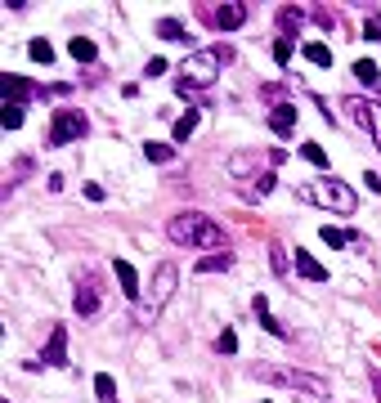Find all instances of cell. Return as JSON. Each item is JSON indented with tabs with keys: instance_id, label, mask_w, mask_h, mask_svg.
Segmentation results:
<instances>
[{
	"instance_id": "cell-12",
	"label": "cell",
	"mask_w": 381,
	"mask_h": 403,
	"mask_svg": "<svg viewBox=\"0 0 381 403\" xmlns=\"http://www.w3.org/2000/svg\"><path fill=\"white\" fill-rule=\"evenodd\" d=\"M41 363L45 368H68V328H63V323L50 332V345H45Z\"/></svg>"
},
{
	"instance_id": "cell-31",
	"label": "cell",
	"mask_w": 381,
	"mask_h": 403,
	"mask_svg": "<svg viewBox=\"0 0 381 403\" xmlns=\"http://www.w3.org/2000/svg\"><path fill=\"white\" fill-rule=\"evenodd\" d=\"M314 23H319V27H323V32H337V27H341V18H337V9H328V5H319V9H314Z\"/></svg>"
},
{
	"instance_id": "cell-27",
	"label": "cell",
	"mask_w": 381,
	"mask_h": 403,
	"mask_svg": "<svg viewBox=\"0 0 381 403\" xmlns=\"http://www.w3.org/2000/svg\"><path fill=\"white\" fill-rule=\"evenodd\" d=\"M319 238L332 247V251H341V247H355V233H341V229H332V224H323Z\"/></svg>"
},
{
	"instance_id": "cell-23",
	"label": "cell",
	"mask_w": 381,
	"mask_h": 403,
	"mask_svg": "<svg viewBox=\"0 0 381 403\" xmlns=\"http://www.w3.org/2000/svg\"><path fill=\"white\" fill-rule=\"evenodd\" d=\"M292 265H296V260H292V251H287V247H283V242H269V269H274V274H292Z\"/></svg>"
},
{
	"instance_id": "cell-1",
	"label": "cell",
	"mask_w": 381,
	"mask_h": 403,
	"mask_svg": "<svg viewBox=\"0 0 381 403\" xmlns=\"http://www.w3.org/2000/svg\"><path fill=\"white\" fill-rule=\"evenodd\" d=\"M166 238L175 247H188V251H229V233L220 224H215L211 215H202V211H179V215L166 220Z\"/></svg>"
},
{
	"instance_id": "cell-42",
	"label": "cell",
	"mask_w": 381,
	"mask_h": 403,
	"mask_svg": "<svg viewBox=\"0 0 381 403\" xmlns=\"http://www.w3.org/2000/svg\"><path fill=\"white\" fill-rule=\"evenodd\" d=\"M5 403H9V399H5Z\"/></svg>"
},
{
	"instance_id": "cell-5",
	"label": "cell",
	"mask_w": 381,
	"mask_h": 403,
	"mask_svg": "<svg viewBox=\"0 0 381 403\" xmlns=\"http://www.w3.org/2000/svg\"><path fill=\"white\" fill-rule=\"evenodd\" d=\"M251 377H256V381H269V386H283V390H305V395H314V399L328 395V381L314 377V372H301V368H274V363H256Z\"/></svg>"
},
{
	"instance_id": "cell-32",
	"label": "cell",
	"mask_w": 381,
	"mask_h": 403,
	"mask_svg": "<svg viewBox=\"0 0 381 403\" xmlns=\"http://www.w3.org/2000/svg\"><path fill=\"white\" fill-rule=\"evenodd\" d=\"M301 157L310 161V166H328V148H323V143H301Z\"/></svg>"
},
{
	"instance_id": "cell-36",
	"label": "cell",
	"mask_w": 381,
	"mask_h": 403,
	"mask_svg": "<svg viewBox=\"0 0 381 403\" xmlns=\"http://www.w3.org/2000/svg\"><path fill=\"white\" fill-rule=\"evenodd\" d=\"M364 41H381V14L364 18Z\"/></svg>"
},
{
	"instance_id": "cell-14",
	"label": "cell",
	"mask_w": 381,
	"mask_h": 403,
	"mask_svg": "<svg viewBox=\"0 0 381 403\" xmlns=\"http://www.w3.org/2000/svg\"><path fill=\"white\" fill-rule=\"evenodd\" d=\"M292 260H296V274L305 278V283H328V269L314 260L310 251H301V247H296V251H292Z\"/></svg>"
},
{
	"instance_id": "cell-20",
	"label": "cell",
	"mask_w": 381,
	"mask_h": 403,
	"mask_svg": "<svg viewBox=\"0 0 381 403\" xmlns=\"http://www.w3.org/2000/svg\"><path fill=\"white\" fill-rule=\"evenodd\" d=\"M233 269V251H211L197 260V274H229Z\"/></svg>"
},
{
	"instance_id": "cell-37",
	"label": "cell",
	"mask_w": 381,
	"mask_h": 403,
	"mask_svg": "<svg viewBox=\"0 0 381 403\" xmlns=\"http://www.w3.org/2000/svg\"><path fill=\"white\" fill-rule=\"evenodd\" d=\"M161 72H166V59H148L144 63V76H148V81H152V76H161Z\"/></svg>"
},
{
	"instance_id": "cell-15",
	"label": "cell",
	"mask_w": 381,
	"mask_h": 403,
	"mask_svg": "<svg viewBox=\"0 0 381 403\" xmlns=\"http://www.w3.org/2000/svg\"><path fill=\"white\" fill-rule=\"evenodd\" d=\"M260 166V152H238V157H229V175L242 184V179H251V170ZM260 175V170H256Z\"/></svg>"
},
{
	"instance_id": "cell-30",
	"label": "cell",
	"mask_w": 381,
	"mask_h": 403,
	"mask_svg": "<svg viewBox=\"0 0 381 403\" xmlns=\"http://www.w3.org/2000/svg\"><path fill=\"white\" fill-rule=\"evenodd\" d=\"M23 117H27L23 103H5V112H0V126H5V130H18V126H23Z\"/></svg>"
},
{
	"instance_id": "cell-35",
	"label": "cell",
	"mask_w": 381,
	"mask_h": 403,
	"mask_svg": "<svg viewBox=\"0 0 381 403\" xmlns=\"http://www.w3.org/2000/svg\"><path fill=\"white\" fill-rule=\"evenodd\" d=\"M72 94V85H36V99H63Z\"/></svg>"
},
{
	"instance_id": "cell-26",
	"label": "cell",
	"mask_w": 381,
	"mask_h": 403,
	"mask_svg": "<svg viewBox=\"0 0 381 403\" xmlns=\"http://www.w3.org/2000/svg\"><path fill=\"white\" fill-rule=\"evenodd\" d=\"M27 59H32V63H45V67H50V63H54V45H50V41H41V36H36V41H27Z\"/></svg>"
},
{
	"instance_id": "cell-33",
	"label": "cell",
	"mask_w": 381,
	"mask_h": 403,
	"mask_svg": "<svg viewBox=\"0 0 381 403\" xmlns=\"http://www.w3.org/2000/svg\"><path fill=\"white\" fill-rule=\"evenodd\" d=\"M292 50H296V41H292V36H278V41H274V63H283V67H287Z\"/></svg>"
},
{
	"instance_id": "cell-3",
	"label": "cell",
	"mask_w": 381,
	"mask_h": 403,
	"mask_svg": "<svg viewBox=\"0 0 381 403\" xmlns=\"http://www.w3.org/2000/svg\"><path fill=\"white\" fill-rule=\"evenodd\" d=\"M233 59L229 50L220 45H206V50H193L184 63H179V81L188 85V90H206V85H215V76H220V67Z\"/></svg>"
},
{
	"instance_id": "cell-22",
	"label": "cell",
	"mask_w": 381,
	"mask_h": 403,
	"mask_svg": "<svg viewBox=\"0 0 381 403\" xmlns=\"http://www.w3.org/2000/svg\"><path fill=\"white\" fill-rule=\"evenodd\" d=\"M301 54H305V63H314V67H332V50L323 41H305Z\"/></svg>"
},
{
	"instance_id": "cell-13",
	"label": "cell",
	"mask_w": 381,
	"mask_h": 403,
	"mask_svg": "<svg viewBox=\"0 0 381 403\" xmlns=\"http://www.w3.org/2000/svg\"><path fill=\"white\" fill-rule=\"evenodd\" d=\"M251 310H256V319H260V328L269 332V336H278V341H292V332H287V328H283V323H278V319H274V314H269V301H265L260 292L251 296Z\"/></svg>"
},
{
	"instance_id": "cell-41",
	"label": "cell",
	"mask_w": 381,
	"mask_h": 403,
	"mask_svg": "<svg viewBox=\"0 0 381 403\" xmlns=\"http://www.w3.org/2000/svg\"><path fill=\"white\" fill-rule=\"evenodd\" d=\"M364 179H368V188H373V193H381V175H373V170H368Z\"/></svg>"
},
{
	"instance_id": "cell-25",
	"label": "cell",
	"mask_w": 381,
	"mask_h": 403,
	"mask_svg": "<svg viewBox=\"0 0 381 403\" xmlns=\"http://www.w3.org/2000/svg\"><path fill=\"white\" fill-rule=\"evenodd\" d=\"M94 399L117 403V381H112V372H99V377H94Z\"/></svg>"
},
{
	"instance_id": "cell-9",
	"label": "cell",
	"mask_w": 381,
	"mask_h": 403,
	"mask_svg": "<svg viewBox=\"0 0 381 403\" xmlns=\"http://www.w3.org/2000/svg\"><path fill=\"white\" fill-rule=\"evenodd\" d=\"M211 23L220 27V32H238V27L247 23V5L242 0H224V5L211 9Z\"/></svg>"
},
{
	"instance_id": "cell-8",
	"label": "cell",
	"mask_w": 381,
	"mask_h": 403,
	"mask_svg": "<svg viewBox=\"0 0 381 403\" xmlns=\"http://www.w3.org/2000/svg\"><path fill=\"white\" fill-rule=\"evenodd\" d=\"M341 108H346V117L355 121V126L364 130V134H373V117H377V103H368L364 94H346V99H341Z\"/></svg>"
},
{
	"instance_id": "cell-40",
	"label": "cell",
	"mask_w": 381,
	"mask_h": 403,
	"mask_svg": "<svg viewBox=\"0 0 381 403\" xmlns=\"http://www.w3.org/2000/svg\"><path fill=\"white\" fill-rule=\"evenodd\" d=\"M85 197H90V202H103L108 193H103V184H85Z\"/></svg>"
},
{
	"instance_id": "cell-17",
	"label": "cell",
	"mask_w": 381,
	"mask_h": 403,
	"mask_svg": "<svg viewBox=\"0 0 381 403\" xmlns=\"http://www.w3.org/2000/svg\"><path fill=\"white\" fill-rule=\"evenodd\" d=\"M301 27H305V9H301V5H283V9H278V32L296 41Z\"/></svg>"
},
{
	"instance_id": "cell-38",
	"label": "cell",
	"mask_w": 381,
	"mask_h": 403,
	"mask_svg": "<svg viewBox=\"0 0 381 403\" xmlns=\"http://www.w3.org/2000/svg\"><path fill=\"white\" fill-rule=\"evenodd\" d=\"M368 386H373V399L381 403V372L377 368H368Z\"/></svg>"
},
{
	"instance_id": "cell-29",
	"label": "cell",
	"mask_w": 381,
	"mask_h": 403,
	"mask_svg": "<svg viewBox=\"0 0 381 403\" xmlns=\"http://www.w3.org/2000/svg\"><path fill=\"white\" fill-rule=\"evenodd\" d=\"M157 36H161V41H188L179 18H161V23H157Z\"/></svg>"
},
{
	"instance_id": "cell-34",
	"label": "cell",
	"mask_w": 381,
	"mask_h": 403,
	"mask_svg": "<svg viewBox=\"0 0 381 403\" xmlns=\"http://www.w3.org/2000/svg\"><path fill=\"white\" fill-rule=\"evenodd\" d=\"M215 350H220V354H238V332L224 328L220 336H215Z\"/></svg>"
},
{
	"instance_id": "cell-6",
	"label": "cell",
	"mask_w": 381,
	"mask_h": 403,
	"mask_svg": "<svg viewBox=\"0 0 381 403\" xmlns=\"http://www.w3.org/2000/svg\"><path fill=\"white\" fill-rule=\"evenodd\" d=\"M85 134H90V117L81 108H59L50 130H45V148H68V143L85 139Z\"/></svg>"
},
{
	"instance_id": "cell-19",
	"label": "cell",
	"mask_w": 381,
	"mask_h": 403,
	"mask_svg": "<svg viewBox=\"0 0 381 403\" xmlns=\"http://www.w3.org/2000/svg\"><path fill=\"white\" fill-rule=\"evenodd\" d=\"M23 99H36V85L23 81V76H9L5 72V103H23Z\"/></svg>"
},
{
	"instance_id": "cell-7",
	"label": "cell",
	"mask_w": 381,
	"mask_h": 403,
	"mask_svg": "<svg viewBox=\"0 0 381 403\" xmlns=\"http://www.w3.org/2000/svg\"><path fill=\"white\" fill-rule=\"evenodd\" d=\"M99 305H103V287H99V278H94V274L76 278V292H72V310L81 314V319H94V314H99Z\"/></svg>"
},
{
	"instance_id": "cell-4",
	"label": "cell",
	"mask_w": 381,
	"mask_h": 403,
	"mask_svg": "<svg viewBox=\"0 0 381 403\" xmlns=\"http://www.w3.org/2000/svg\"><path fill=\"white\" fill-rule=\"evenodd\" d=\"M175 283H179V265L175 260H161L157 269H152V283H148V301L135 310V323L139 328H148L152 319H157L161 310H166V301L175 296Z\"/></svg>"
},
{
	"instance_id": "cell-16",
	"label": "cell",
	"mask_w": 381,
	"mask_h": 403,
	"mask_svg": "<svg viewBox=\"0 0 381 403\" xmlns=\"http://www.w3.org/2000/svg\"><path fill=\"white\" fill-rule=\"evenodd\" d=\"M197 121H202V112H197V108H188L184 117H179L175 126H170V143H175V148H179V143H188V139H193V130H197Z\"/></svg>"
},
{
	"instance_id": "cell-28",
	"label": "cell",
	"mask_w": 381,
	"mask_h": 403,
	"mask_svg": "<svg viewBox=\"0 0 381 403\" xmlns=\"http://www.w3.org/2000/svg\"><path fill=\"white\" fill-rule=\"evenodd\" d=\"M350 72H355V76H359V81H364V85H381V67H377L373 59H359L355 67H350Z\"/></svg>"
},
{
	"instance_id": "cell-39",
	"label": "cell",
	"mask_w": 381,
	"mask_h": 403,
	"mask_svg": "<svg viewBox=\"0 0 381 403\" xmlns=\"http://www.w3.org/2000/svg\"><path fill=\"white\" fill-rule=\"evenodd\" d=\"M373 143H377V152H381V103H377V117H373Z\"/></svg>"
},
{
	"instance_id": "cell-24",
	"label": "cell",
	"mask_w": 381,
	"mask_h": 403,
	"mask_svg": "<svg viewBox=\"0 0 381 403\" xmlns=\"http://www.w3.org/2000/svg\"><path fill=\"white\" fill-rule=\"evenodd\" d=\"M175 143H157V139H152V143H144V157L152 161V166H166V161H175Z\"/></svg>"
},
{
	"instance_id": "cell-10",
	"label": "cell",
	"mask_w": 381,
	"mask_h": 403,
	"mask_svg": "<svg viewBox=\"0 0 381 403\" xmlns=\"http://www.w3.org/2000/svg\"><path fill=\"white\" fill-rule=\"evenodd\" d=\"M274 184H278V175H274V170H260V175H251V179L238 184V197L242 202H265L274 193Z\"/></svg>"
},
{
	"instance_id": "cell-18",
	"label": "cell",
	"mask_w": 381,
	"mask_h": 403,
	"mask_svg": "<svg viewBox=\"0 0 381 403\" xmlns=\"http://www.w3.org/2000/svg\"><path fill=\"white\" fill-rule=\"evenodd\" d=\"M117 269V283H121V296H126V301H139V274H135V265L130 260H117L112 265Z\"/></svg>"
},
{
	"instance_id": "cell-11",
	"label": "cell",
	"mask_w": 381,
	"mask_h": 403,
	"mask_svg": "<svg viewBox=\"0 0 381 403\" xmlns=\"http://www.w3.org/2000/svg\"><path fill=\"white\" fill-rule=\"evenodd\" d=\"M296 117H301V108H296V103H287V99H283V103H274V108H269V130L278 134V139H287V134L296 130Z\"/></svg>"
},
{
	"instance_id": "cell-21",
	"label": "cell",
	"mask_w": 381,
	"mask_h": 403,
	"mask_svg": "<svg viewBox=\"0 0 381 403\" xmlns=\"http://www.w3.org/2000/svg\"><path fill=\"white\" fill-rule=\"evenodd\" d=\"M68 54H72L76 63H94V59H99V45H94L90 36H72V41H68Z\"/></svg>"
},
{
	"instance_id": "cell-2",
	"label": "cell",
	"mask_w": 381,
	"mask_h": 403,
	"mask_svg": "<svg viewBox=\"0 0 381 403\" xmlns=\"http://www.w3.org/2000/svg\"><path fill=\"white\" fill-rule=\"evenodd\" d=\"M296 197H301V202H310V206L337 211V215H355V206H359L355 188H350L346 179H337V175H323V179H310V184H301V188H296Z\"/></svg>"
}]
</instances>
